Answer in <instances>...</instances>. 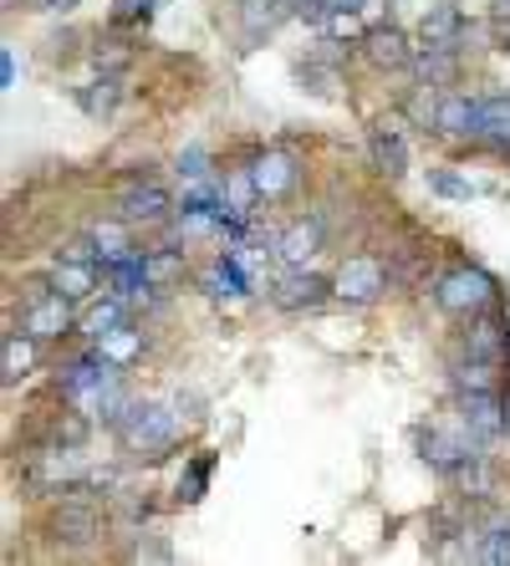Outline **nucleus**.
<instances>
[{"label":"nucleus","instance_id":"1","mask_svg":"<svg viewBox=\"0 0 510 566\" xmlns=\"http://www.w3.org/2000/svg\"><path fill=\"white\" fill-rule=\"evenodd\" d=\"M434 302H439V312H449V316L490 312V302H496V281L485 276L480 265H459V271L439 276V286H434Z\"/></svg>","mask_w":510,"mask_h":566},{"label":"nucleus","instance_id":"2","mask_svg":"<svg viewBox=\"0 0 510 566\" xmlns=\"http://www.w3.org/2000/svg\"><path fill=\"white\" fill-rule=\"evenodd\" d=\"M118 439L133 454H158V449L174 439V413L158 409V403H133L118 423Z\"/></svg>","mask_w":510,"mask_h":566},{"label":"nucleus","instance_id":"3","mask_svg":"<svg viewBox=\"0 0 510 566\" xmlns=\"http://www.w3.org/2000/svg\"><path fill=\"white\" fill-rule=\"evenodd\" d=\"M383 286H388V276H383L378 261H367V255H353V261L337 265V276H332V296L347 306H367L378 302Z\"/></svg>","mask_w":510,"mask_h":566},{"label":"nucleus","instance_id":"4","mask_svg":"<svg viewBox=\"0 0 510 566\" xmlns=\"http://www.w3.org/2000/svg\"><path fill=\"white\" fill-rule=\"evenodd\" d=\"M66 327H72V296H62V291H41L37 302L21 312V332H31L37 343H52Z\"/></svg>","mask_w":510,"mask_h":566},{"label":"nucleus","instance_id":"5","mask_svg":"<svg viewBox=\"0 0 510 566\" xmlns=\"http://www.w3.org/2000/svg\"><path fill=\"white\" fill-rule=\"evenodd\" d=\"M332 291V281L312 276L306 265H291L287 276L271 286V302L281 306V312H312V306H322V296Z\"/></svg>","mask_w":510,"mask_h":566},{"label":"nucleus","instance_id":"6","mask_svg":"<svg viewBox=\"0 0 510 566\" xmlns=\"http://www.w3.org/2000/svg\"><path fill=\"white\" fill-rule=\"evenodd\" d=\"M118 210H123V220L128 224H154V220H164V214L174 210V195L158 179H133L128 189H123V199H118Z\"/></svg>","mask_w":510,"mask_h":566},{"label":"nucleus","instance_id":"7","mask_svg":"<svg viewBox=\"0 0 510 566\" xmlns=\"http://www.w3.org/2000/svg\"><path fill=\"white\" fill-rule=\"evenodd\" d=\"M250 179L261 189V199H281L296 189V158L287 148H266V154L250 158Z\"/></svg>","mask_w":510,"mask_h":566},{"label":"nucleus","instance_id":"8","mask_svg":"<svg viewBox=\"0 0 510 566\" xmlns=\"http://www.w3.org/2000/svg\"><path fill=\"white\" fill-rule=\"evenodd\" d=\"M316 251H322V220L316 214H301L275 235V261L281 265H306Z\"/></svg>","mask_w":510,"mask_h":566},{"label":"nucleus","instance_id":"9","mask_svg":"<svg viewBox=\"0 0 510 566\" xmlns=\"http://www.w3.org/2000/svg\"><path fill=\"white\" fill-rule=\"evenodd\" d=\"M434 128L445 138H480V103L465 93H445L434 103Z\"/></svg>","mask_w":510,"mask_h":566},{"label":"nucleus","instance_id":"10","mask_svg":"<svg viewBox=\"0 0 510 566\" xmlns=\"http://www.w3.org/2000/svg\"><path fill=\"white\" fill-rule=\"evenodd\" d=\"M465 429H470L475 439H500L510 429V413L496 388H490V394H465Z\"/></svg>","mask_w":510,"mask_h":566},{"label":"nucleus","instance_id":"11","mask_svg":"<svg viewBox=\"0 0 510 566\" xmlns=\"http://www.w3.org/2000/svg\"><path fill=\"white\" fill-rule=\"evenodd\" d=\"M367 148H373V164H378L388 179H404L408 174V148H404V133H398V123H373V133H367Z\"/></svg>","mask_w":510,"mask_h":566},{"label":"nucleus","instance_id":"12","mask_svg":"<svg viewBox=\"0 0 510 566\" xmlns=\"http://www.w3.org/2000/svg\"><path fill=\"white\" fill-rule=\"evenodd\" d=\"M236 15L246 41H266L291 15V0H236Z\"/></svg>","mask_w":510,"mask_h":566},{"label":"nucleus","instance_id":"13","mask_svg":"<svg viewBox=\"0 0 510 566\" xmlns=\"http://www.w3.org/2000/svg\"><path fill=\"white\" fill-rule=\"evenodd\" d=\"M363 52L373 66H383V72H393V66H408L414 62V46H408V36L398 27H373L363 36Z\"/></svg>","mask_w":510,"mask_h":566},{"label":"nucleus","instance_id":"14","mask_svg":"<svg viewBox=\"0 0 510 566\" xmlns=\"http://www.w3.org/2000/svg\"><path fill=\"white\" fill-rule=\"evenodd\" d=\"M510 353V332L500 316H480L470 332H465V357H480V363H506Z\"/></svg>","mask_w":510,"mask_h":566},{"label":"nucleus","instance_id":"15","mask_svg":"<svg viewBox=\"0 0 510 566\" xmlns=\"http://www.w3.org/2000/svg\"><path fill=\"white\" fill-rule=\"evenodd\" d=\"M52 291H62L72 302H87L92 291H97V261H72V255H62V261L52 265Z\"/></svg>","mask_w":510,"mask_h":566},{"label":"nucleus","instance_id":"16","mask_svg":"<svg viewBox=\"0 0 510 566\" xmlns=\"http://www.w3.org/2000/svg\"><path fill=\"white\" fill-rule=\"evenodd\" d=\"M92 245H97V261L103 265H123V261H138L128 240V220H97L92 224Z\"/></svg>","mask_w":510,"mask_h":566},{"label":"nucleus","instance_id":"17","mask_svg":"<svg viewBox=\"0 0 510 566\" xmlns=\"http://www.w3.org/2000/svg\"><path fill=\"white\" fill-rule=\"evenodd\" d=\"M123 322H128V296L113 291V296H103V302L87 306V316H82V337H87V343H103L107 332H118Z\"/></svg>","mask_w":510,"mask_h":566},{"label":"nucleus","instance_id":"18","mask_svg":"<svg viewBox=\"0 0 510 566\" xmlns=\"http://www.w3.org/2000/svg\"><path fill=\"white\" fill-rule=\"evenodd\" d=\"M138 353H144V332L128 327V322H123L118 332H107L103 343H92V357H97V363H107V368H128Z\"/></svg>","mask_w":510,"mask_h":566},{"label":"nucleus","instance_id":"19","mask_svg":"<svg viewBox=\"0 0 510 566\" xmlns=\"http://www.w3.org/2000/svg\"><path fill=\"white\" fill-rule=\"evenodd\" d=\"M465 31V15H459V6H429L419 21V41L424 46H455V36Z\"/></svg>","mask_w":510,"mask_h":566},{"label":"nucleus","instance_id":"20","mask_svg":"<svg viewBox=\"0 0 510 566\" xmlns=\"http://www.w3.org/2000/svg\"><path fill=\"white\" fill-rule=\"evenodd\" d=\"M414 72H419L424 87H449L459 72L455 62V46H419V56H414Z\"/></svg>","mask_w":510,"mask_h":566},{"label":"nucleus","instance_id":"21","mask_svg":"<svg viewBox=\"0 0 510 566\" xmlns=\"http://www.w3.org/2000/svg\"><path fill=\"white\" fill-rule=\"evenodd\" d=\"M52 531H56V541H66V546H87L92 536H97V515L87 511V505H62L56 511V521H52Z\"/></svg>","mask_w":510,"mask_h":566},{"label":"nucleus","instance_id":"22","mask_svg":"<svg viewBox=\"0 0 510 566\" xmlns=\"http://www.w3.org/2000/svg\"><path fill=\"white\" fill-rule=\"evenodd\" d=\"M0 368H6V382H21L31 368H37V337L31 332H11L6 347H0Z\"/></svg>","mask_w":510,"mask_h":566},{"label":"nucleus","instance_id":"23","mask_svg":"<svg viewBox=\"0 0 510 566\" xmlns=\"http://www.w3.org/2000/svg\"><path fill=\"white\" fill-rule=\"evenodd\" d=\"M256 199H261V189H256V179H250V169H236L230 179H225V210H230V220L246 224L250 210H256Z\"/></svg>","mask_w":510,"mask_h":566},{"label":"nucleus","instance_id":"24","mask_svg":"<svg viewBox=\"0 0 510 566\" xmlns=\"http://www.w3.org/2000/svg\"><path fill=\"white\" fill-rule=\"evenodd\" d=\"M138 265H144V281L154 291H169V286L184 281V255L179 251H148V255H138Z\"/></svg>","mask_w":510,"mask_h":566},{"label":"nucleus","instance_id":"25","mask_svg":"<svg viewBox=\"0 0 510 566\" xmlns=\"http://www.w3.org/2000/svg\"><path fill=\"white\" fill-rule=\"evenodd\" d=\"M480 138L510 148V97H480Z\"/></svg>","mask_w":510,"mask_h":566},{"label":"nucleus","instance_id":"26","mask_svg":"<svg viewBox=\"0 0 510 566\" xmlns=\"http://www.w3.org/2000/svg\"><path fill=\"white\" fill-rule=\"evenodd\" d=\"M455 388H459V398L465 394H490V388H496V363L465 357V363L455 368Z\"/></svg>","mask_w":510,"mask_h":566},{"label":"nucleus","instance_id":"27","mask_svg":"<svg viewBox=\"0 0 510 566\" xmlns=\"http://www.w3.org/2000/svg\"><path fill=\"white\" fill-rule=\"evenodd\" d=\"M424 454H429L439 470H459V460H465L470 449H465V439H459V434H445V429H434V434L424 439Z\"/></svg>","mask_w":510,"mask_h":566},{"label":"nucleus","instance_id":"28","mask_svg":"<svg viewBox=\"0 0 510 566\" xmlns=\"http://www.w3.org/2000/svg\"><path fill=\"white\" fill-rule=\"evenodd\" d=\"M367 21H363V11H357V6H337V11L327 15V36L332 41H363L367 36Z\"/></svg>","mask_w":510,"mask_h":566},{"label":"nucleus","instance_id":"29","mask_svg":"<svg viewBox=\"0 0 510 566\" xmlns=\"http://www.w3.org/2000/svg\"><path fill=\"white\" fill-rule=\"evenodd\" d=\"M118 97H123V87L113 77H103V82H92L87 93H82V107H87L92 118H107V113L118 107Z\"/></svg>","mask_w":510,"mask_h":566},{"label":"nucleus","instance_id":"30","mask_svg":"<svg viewBox=\"0 0 510 566\" xmlns=\"http://www.w3.org/2000/svg\"><path fill=\"white\" fill-rule=\"evenodd\" d=\"M77 474V460L66 454V449H56V454H41L37 464H31V480H41V485H52V480H72Z\"/></svg>","mask_w":510,"mask_h":566},{"label":"nucleus","instance_id":"31","mask_svg":"<svg viewBox=\"0 0 510 566\" xmlns=\"http://www.w3.org/2000/svg\"><path fill=\"white\" fill-rule=\"evenodd\" d=\"M429 189H434V195H445V199H470L475 195V185H465V179H459V174H449V169L429 174Z\"/></svg>","mask_w":510,"mask_h":566},{"label":"nucleus","instance_id":"32","mask_svg":"<svg viewBox=\"0 0 510 566\" xmlns=\"http://www.w3.org/2000/svg\"><path fill=\"white\" fill-rule=\"evenodd\" d=\"M455 474H459V485H465V490H475V495H485V490H490V474H485V464L475 460V454H465Z\"/></svg>","mask_w":510,"mask_h":566},{"label":"nucleus","instance_id":"33","mask_svg":"<svg viewBox=\"0 0 510 566\" xmlns=\"http://www.w3.org/2000/svg\"><path fill=\"white\" fill-rule=\"evenodd\" d=\"M205 480H210V460H199L195 470L179 480V501H199V495H205Z\"/></svg>","mask_w":510,"mask_h":566},{"label":"nucleus","instance_id":"34","mask_svg":"<svg viewBox=\"0 0 510 566\" xmlns=\"http://www.w3.org/2000/svg\"><path fill=\"white\" fill-rule=\"evenodd\" d=\"M179 174H184V179H195V185H199V179L210 174V169H205V154H199V148H189V154H179Z\"/></svg>","mask_w":510,"mask_h":566},{"label":"nucleus","instance_id":"35","mask_svg":"<svg viewBox=\"0 0 510 566\" xmlns=\"http://www.w3.org/2000/svg\"><path fill=\"white\" fill-rule=\"evenodd\" d=\"M82 434H87V423H82V419H72V423H66V429H62V444H82Z\"/></svg>","mask_w":510,"mask_h":566},{"label":"nucleus","instance_id":"36","mask_svg":"<svg viewBox=\"0 0 510 566\" xmlns=\"http://www.w3.org/2000/svg\"><path fill=\"white\" fill-rule=\"evenodd\" d=\"M0 77H6V87H15V56L11 52L0 56Z\"/></svg>","mask_w":510,"mask_h":566},{"label":"nucleus","instance_id":"37","mask_svg":"<svg viewBox=\"0 0 510 566\" xmlns=\"http://www.w3.org/2000/svg\"><path fill=\"white\" fill-rule=\"evenodd\" d=\"M490 15H496V27H506V21H510V0H490Z\"/></svg>","mask_w":510,"mask_h":566},{"label":"nucleus","instance_id":"38","mask_svg":"<svg viewBox=\"0 0 510 566\" xmlns=\"http://www.w3.org/2000/svg\"><path fill=\"white\" fill-rule=\"evenodd\" d=\"M46 6H52V11H66V6H82V0H46Z\"/></svg>","mask_w":510,"mask_h":566}]
</instances>
